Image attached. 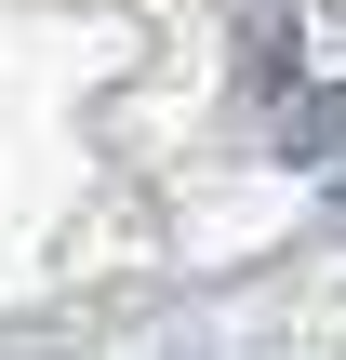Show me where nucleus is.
<instances>
[{
    "instance_id": "1",
    "label": "nucleus",
    "mask_w": 346,
    "mask_h": 360,
    "mask_svg": "<svg viewBox=\"0 0 346 360\" xmlns=\"http://www.w3.org/2000/svg\"><path fill=\"white\" fill-rule=\"evenodd\" d=\"M280 147H293V160H333V147H346V80H320V94H293Z\"/></svg>"
}]
</instances>
